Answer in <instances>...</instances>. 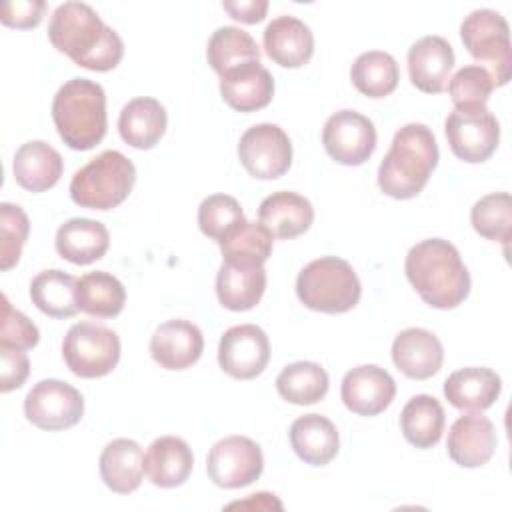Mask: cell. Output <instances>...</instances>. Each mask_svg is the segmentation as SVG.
<instances>
[{
    "mask_svg": "<svg viewBox=\"0 0 512 512\" xmlns=\"http://www.w3.org/2000/svg\"><path fill=\"white\" fill-rule=\"evenodd\" d=\"M48 40L76 66L108 72L124 56L122 38L102 22L98 12L84 2H64L56 6L48 24Z\"/></svg>",
    "mask_w": 512,
    "mask_h": 512,
    "instance_id": "obj_1",
    "label": "cell"
},
{
    "mask_svg": "<svg viewBox=\"0 0 512 512\" xmlns=\"http://www.w3.org/2000/svg\"><path fill=\"white\" fill-rule=\"evenodd\" d=\"M404 272L418 296L432 308L450 310L470 292V274L456 246L444 238L414 244L404 260Z\"/></svg>",
    "mask_w": 512,
    "mask_h": 512,
    "instance_id": "obj_2",
    "label": "cell"
},
{
    "mask_svg": "<svg viewBox=\"0 0 512 512\" xmlns=\"http://www.w3.org/2000/svg\"><path fill=\"white\" fill-rule=\"evenodd\" d=\"M438 164V144L426 124L410 122L396 130L390 150L378 166L380 190L396 200L422 192Z\"/></svg>",
    "mask_w": 512,
    "mask_h": 512,
    "instance_id": "obj_3",
    "label": "cell"
},
{
    "mask_svg": "<svg viewBox=\"0 0 512 512\" xmlns=\"http://www.w3.org/2000/svg\"><path fill=\"white\" fill-rule=\"evenodd\" d=\"M54 126L72 150H92L106 134V94L88 78H70L52 100Z\"/></svg>",
    "mask_w": 512,
    "mask_h": 512,
    "instance_id": "obj_4",
    "label": "cell"
},
{
    "mask_svg": "<svg viewBox=\"0 0 512 512\" xmlns=\"http://www.w3.org/2000/svg\"><path fill=\"white\" fill-rule=\"evenodd\" d=\"M298 300L316 312L342 314L352 310L362 294L354 268L338 256L308 262L296 278Z\"/></svg>",
    "mask_w": 512,
    "mask_h": 512,
    "instance_id": "obj_5",
    "label": "cell"
},
{
    "mask_svg": "<svg viewBox=\"0 0 512 512\" xmlns=\"http://www.w3.org/2000/svg\"><path fill=\"white\" fill-rule=\"evenodd\" d=\"M136 182V168L118 150H104L70 180V198L90 210H112L122 204Z\"/></svg>",
    "mask_w": 512,
    "mask_h": 512,
    "instance_id": "obj_6",
    "label": "cell"
},
{
    "mask_svg": "<svg viewBox=\"0 0 512 512\" xmlns=\"http://www.w3.org/2000/svg\"><path fill=\"white\" fill-rule=\"evenodd\" d=\"M460 38L468 54L484 64L494 86L508 84L512 76V46L506 18L490 8L472 10L460 24ZM478 64V66H480Z\"/></svg>",
    "mask_w": 512,
    "mask_h": 512,
    "instance_id": "obj_7",
    "label": "cell"
},
{
    "mask_svg": "<svg viewBox=\"0 0 512 512\" xmlns=\"http://www.w3.org/2000/svg\"><path fill=\"white\" fill-rule=\"evenodd\" d=\"M62 358L80 378H102L120 360V338L96 322H76L62 340Z\"/></svg>",
    "mask_w": 512,
    "mask_h": 512,
    "instance_id": "obj_8",
    "label": "cell"
},
{
    "mask_svg": "<svg viewBox=\"0 0 512 512\" xmlns=\"http://www.w3.org/2000/svg\"><path fill=\"white\" fill-rule=\"evenodd\" d=\"M446 140L456 158L478 164L488 160L500 140V124L486 108H454L444 122Z\"/></svg>",
    "mask_w": 512,
    "mask_h": 512,
    "instance_id": "obj_9",
    "label": "cell"
},
{
    "mask_svg": "<svg viewBox=\"0 0 512 512\" xmlns=\"http://www.w3.org/2000/svg\"><path fill=\"white\" fill-rule=\"evenodd\" d=\"M84 414L82 394L68 382L46 378L32 386L24 398V416L40 430L72 428Z\"/></svg>",
    "mask_w": 512,
    "mask_h": 512,
    "instance_id": "obj_10",
    "label": "cell"
},
{
    "mask_svg": "<svg viewBox=\"0 0 512 512\" xmlns=\"http://www.w3.org/2000/svg\"><path fill=\"white\" fill-rule=\"evenodd\" d=\"M238 158L252 178L274 180L288 172L292 164V144L278 124H254L240 136Z\"/></svg>",
    "mask_w": 512,
    "mask_h": 512,
    "instance_id": "obj_11",
    "label": "cell"
},
{
    "mask_svg": "<svg viewBox=\"0 0 512 512\" xmlns=\"http://www.w3.org/2000/svg\"><path fill=\"white\" fill-rule=\"evenodd\" d=\"M264 468L262 448L248 436L218 440L206 458L208 478L220 488H242L260 478Z\"/></svg>",
    "mask_w": 512,
    "mask_h": 512,
    "instance_id": "obj_12",
    "label": "cell"
},
{
    "mask_svg": "<svg viewBox=\"0 0 512 512\" xmlns=\"http://www.w3.org/2000/svg\"><path fill=\"white\" fill-rule=\"evenodd\" d=\"M322 144L334 162L360 166L376 148V128L368 116L356 110H338L324 124Z\"/></svg>",
    "mask_w": 512,
    "mask_h": 512,
    "instance_id": "obj_13",
    "label": "cell"
},
{
    "mask_svg": "<svg viewBox=\"0 0 512 512\" xmlns=\"http://www.w3.org/2000/svg\"><path fill=\"white\" fill-rule=\"evenodd\" d=\"M270 360V342L256 324L228 328L218 344L220 368L236 380H252L264 372Z\"/></svg>",
    "mask_w": 512,
    "mask_h": 512,
    "instance_id": "obj_14",
    "label": "cell"
},
{
    "mask_svg": "<svg viewBox=\"0 0 512 512\" xmlns=\"http://www.w3.org/2000/svg\"><path fill=\"white\" fill-rule=\"evenodd\" d=\"M340 396L350 412L358 416H376L392 404L396 382L384 368L362 364L344 374Z\"/></svg>",
    "mask_w": 512,
    "mask_h": 512,
    "instance_id": "obj_15",
    "label": "cell"
},
{
    "mask_svg": "<svg viewBox=\"0 0 512 512\" xmlns=\"http://www.w3.org/2000/svg\"><path fill=\"white\" fill-rule=\"evenodd\" d=\"M204 350L200 328L188 320L174 318L160 324L150 338V354L164 370H186L196 364Z\"/></svg>",
    "mask_w": 512,
    "mask_h": 512,
    "instance_id": "obj_16",
    "label": "cell"
},
{
    "mask_svg": "<svg viewBox=\"0 0 512 512\" xmlns=\"http://www.w3.org/2000/svg\"><path fill=\"white\" fill-rule=\"evenodd\" d=\"M454 66V50L442 36H422L408 50L410 82L426 94H440Z\"/></svg>",
    "mask_w": 512,
    "mask_h": 512,
    "instance_id": "obj_17",
    "label": "cell"
},
{
    "mask_svg": "<svg viewBox=\"0 0 512 512\" xmlns=\"http://www.w3.org/2000/svg\"><path fill=\"white\" fill-rule=\"evenodd\" d=\"M220 94L232 110L256 112L270 104L274 78L260 60H250L220 76Z\"/></svg>",
    "mask_w": 512,
    "mask_h": 512,
    "instance_id": "obj_18",
    "label": "cell"
},
{
    "mask_svg": "<svg viewBox=\"0 0 512 512\" xmlns=\"http://www.w3.org/2000/svg\"><path fill=\"white\" fill-rule=\"evenodd\" d=\"M448 456L462 468L486 464L496 450L494 424L482 414L460 416L448 432Z\"/></svg>",
    "mask_w": 512,
    "mask_h": 512,
    "instance_id": "obj_19",
    "label": "cell"
},
{
    "mask_svg": "<svg viewBox=\"0 0 512 512\" xmlns=\"http://www.w3.org/2000/svg\"><path fill=\"white\" fill-rule=\"evenodd\" d=\"M444 348L426 328H406L392 342V362L408 378L426 380L442 368Z\"/></svg>",
    "mask_w": 512,
    "mask_h": 512,
    "instance_id": "obj_20",
    "label": "cell"
},
{
    "mask_svg": "<svg viewBox=\"0 0 512 512\" xmlns=\"http://www.w3.org/2000/svg\"><path fill=\"white\" fill-rule=\"evenodd\" d=\"M266 54L282 68H300L314 54V34L296 16H278L264 28Z\"/></svg>",
    "mask_w": 512,
    "mask_h": 512,
    "instance_id": "obj_21",
    "label": "cell"
},
{
    "mask_svg": "<svg viewBox=\"0 0 512 512\" xmlns=\"http://www.w3.org/2000/svg\"><path fill=\"white\" fill-rule=\"evenodd\" d=\"M258 222L280 240L304 234L314 222V208L298 192L278 190L266 196L258 208Z\"/></svg>",
    "mask_w": 512,
    "mask_h": 512,
    "instance_id": "obj_22",
    "label": "cell"
},
{
    "mask_svg": "<svg viewBox=\"0 0 512 512\" xmlns=\"http://www.w3.org/2000/svg\"><path fill=\"white\" fill-rule=\"evenodd\" d=\"M500 376L484 366H470L452 372L444 382L446 400L458 410L482 412L500 396Z\"/></svg>",
    "mask_w": 512,
    "mask_h": 512,
    "instance_id": "obj_23",
    "label": "cell"
},
{
    "mask_svg": "<svg viewBox=\"0 0 512 512\" xmlns=\"http://www.w3.org/2000/svg\"><path fill=\"white\" fill-rule=\"evenodd\" d=\"M166 108L150 96H140L124 104L118 116L120 138L138 150L154 148L166 132Z\"/></svg>",
    "mask_w": 512,
    "mask_h": 512,
    "instance_id": "obj_24",
    "label": "cell"
},
{
    "mask_svg": "<svg viewBox=\"0 0 512 512\" xmlns=\"http://www.w3.org/2000/svg\"><path fill=\"white\" fill-rule=\"evenodd\" d=\"M194 466V456L186 440L178 436L156 438L144 454V470L158 488L182 486Z\"/></svg>",
    "mask_w": 512,
    "mask_h": 512,
    "instance_id": "obj_25",
    "label": "cell"
},
{
    "mask_svg": "<svg viewBox=\"0 0 512 512\" xmlns=\"http://www.w3.org/2000/svg\"><path fill=\"white\" fill-rule=\"evenodd\" d=\"M54 246L64 260L76 266H86L106 254L110 246V234L98 220L70 218L58 228Z\"/></svg>",
    "mask_w": 512,
    "mask_h": 512,
    "instance_id": "obj_26",
    "label": "cell"
},
{
    "mask_svg": "<svg viewBox=\"0 0 512 512\" xmlns=\"http://www.w3.org/2000/svg\"><path fill=\"white\" fill-rule=\"evenodd\" d=\"M100 476L116 494L138 490L144 478V450L136 440L116 438L108 442L100 454Z\"/></svg>",
    "mask_w": 512,
    "mask_h": 512,
    "instance_id": "obj_27",
    "label": "cell"
},
{
    "mask_svg": "<svg viewBox=\"0 0 512 512\" xmlns=\"http://www.w3.org/2000/svg\"><path fill=\"white\" fill-rule=\"evenodd\" d=\"M14 178L28 192H44L52 188L64 170L62 156L44 140H30L14 154Z\"/></svg>",
    "mask_w": 512,
    "mask_h": 512,
    "instance_id": "obj_28",
    "label": "cell"
},
{
    "mask_svg": "<svg viewBox=\"0 0 512 512\" xmlns=\"http://www.w3.org/2000/svg\"><path fill=\"white\" fill-rule=\"evenodd\" d=\"M290 444L300 460L310 466H326L340 448L338 430L322 414H304L290 426Z\"/></svg>",
    "mask_w": 512,
    "mask_h": 512,
    "instance_id": "obj_29",
    "label": "cell"
},
{
    "mask_svg": "<svg viewBox=\"0 0 512 512\" xmlns=\"http://www.w3.org/2000/svg\"><path fill=\"white\" fill-rule=\"evenodd\" d=\"M266 290V270L260 264L222 262L216 276V294L224 308L244 312L254 308Z\"/></svg>",
    "mask_w": 512,
    "mask_h": 512,
    "instance_id": "obj_30",
    "label": "cell"
},
{
    "mask_svg": "<svg viewBox=\"0 0 512 512\" xmlns=\"http://www.w3.org/2000/svg\"><path fill=\"white\" fill-rule=\"evenodd\" d=\"M444 408L430 394L412 396L400 412V430L404 438L416 448H432L440 442L444 432Z\"/></svg>",
    "mask_w": 512,
    "mask_h": 512,
    "instance_id": "obj_31",
    "label": "cell"
},
{
    "mask_svg": "<svg viewBox=\"0 0 512 512\" xmlns=\"http://www.w3.org/2000/svg\"><path fill=\"white\" fill-rule=\"evenodd\" d=\"M126 290L110 272L96 270L78 278L76 304L82 312L96 318H114L122 312Z\"/></svg>",
    "mask_w": 512,
    "mask_h": 512,
    "instance_id": "obj_32",
    "label": "cell"
},
{
    "mask_svg": "<svg viewBox=\"0 0 512 512\" xmlns=\"http://www.w3.org/2000/svg\"><path fill=\"white\" fill-rule=\"evenodd\" d=\"M76 284L72 274L62 270H42L30 282L32 304L52 318H70L80 308L76 304Z\"/></svg>",
    "mask_w": 512,
    "mask_h": 512,
    "instance_id": "obj_33",
    "label": "cell"
},
{
    "mask_svg": "<svg viewBox=\"0 0 512 512\" xmlns=\"http://www.w3.org/2000/svg\"><path fill=\"white\" fill-rule=\"evenodd\" d=\"M222 252V262L232 264H260L270 258L274 236L260 224L242 218L234 224L218 242Z\"/></svg>",
    "mask_w": 512,
    "mask_h": 512,
    "instance_id": "obj_34",
    "label": "cell"
},
{
    "mask_svg": "<svg viewBox=\"0 0 512 512\" xmlns=\"http://www.w3.org/2000/svg\"><path fill=\"white\" fill-rule=\"evenodd\" d=\"M350 80L356 86V90L364 96L384 98L392 94L398 86V62L394 60L392 54L382 50L362 52L350 68Z\"/></svg>",
    "mask_w": 512,
    "mask_h": 512,
    "instance_id": "obj_35",
    "label": "cell"
},
{
    "mask_svg": "<svg viewBox=\"0 0 512 512\" xmlns=\"http://www.w3.org/2000/svg\"><path fill=\"white\" fill-rule=\"evenodd\" d=\"M206 58L212 70L218 76H224L244 62L260 60V48L246 30L238 26H220L208 40Z\"/></svg>",
    "mask_w": 512,
    "mask_h": 512,
    "instance_id": "obj_36",
    "label": "cell"
},
{
    "mask_svg": "<svg viewBox=\"0 0 512 512\" xmlns=\"http://www.w3.org/2000/svg\"><path fill=\"white\" fill-rule=\"evenodd\" d=\"M328 384L330 382L326 370L320 364L308 360L288 364L276 378L278 394L286 402L298 406L320 402L328 392Z\"/></svg>",
    "mask_w": 512,
    "mask_h": 512,
    "instance_id": "obj_37",
    "label": "cell"
},
{
    "mask_svg": "<svg viewBox=\"0 0 512 512\" xmlns=\"http://www.w3.org/2000/svg\"><path fill=\"white\" fill-rule=\"evenodd\" d=\"M472 228L486 240L506 244L512 232V198L508 192H492L474 202Z\"/></svg>",
    "mask_w": 512,
    "mask_h": 512,
    "instance_id": "obj_38",
    "label": "cell"
},
{
    "mask_svg": "<svg viewBox=\"0 0 512 512\" xmlns=\"http://www.w3.org/2000/svg\"><path fill=\"white\" fill-rule=\"evenodd\" d=\"M492 90H494V82L490 74L478 64L462 66L448 82V92L454 108L486 106Z\"/></svg>",
    "mask_w": 512,
    "mask_h": 512,
    "instance_id": "obj_39",
    "label": "cell"
},
{
    "mask_svg": "<svg viewBox=\"0 0 512 512\" xmlns=\"http://www.w3.org/2000/svg\"><path fill=\"white\" fill-rule=\"evenodd\" d=\"M244 218L242 206L234 196L212 194L198 206V226L204 236L220 242L222 236Z\"/></svg>",
    "mask_w": 512,
    "mask_h": 512,
    "instance_id": "obj_40",
    "label": "cell"
},
{
    "mask_svg": "<svg viewBox=\"0 0 512 512\" xmlns=\"http://www.w3.org/2000/svg\"><path fill=\"white\" fill-rule=\"evenodd\" d=\"M30 232L26 212L10 202L0 204V268L10 270L18 264L22 246Z\"/></svg>",
    "mask_w": 512,
    "mask_h": 512,
    "instance_id": "obj_41",
    "label": "cell"
},
{
    "mask_svg": "<svg viewBox=\"0 0 512 512\" xmlns=\"http://www.w3.org/2000/svg\"><path fill=\"white\" fill-rule=\"evenodd\" d=\"M40 332L36 324L26 318L20 310H16L8 296L2 294V328H0V346L30 350L38 344Z\"/></svg>",
    "mask_w": 512,
    "mask_h": 512,
    "instance_id": "obj_42",
    "label": "cell"
},
{
    "mask_svg": "<svg viewBox=\"0 0 512 512\" xmlns=\"http://www.w3.org/2000/svg\"><path fill=\"white\" fill-rule=\"evenodd\" d=\"M46 12L44 0H12L0 6V20L8 28H34Z\"/></svg>",
    "mask_w": 512,
    "mask_h": 512,
    "instance_id": "obj_43",
    "label": "cell"
},
{
    "mask_svg": "<svg viewBox=\"0 0 512 512\" xmlns=\"http://www.w3.org/2000/svg\"><path fill=\"white\" fill-rule=\"evenodd\" d=\"M0 360H2V376H0V392L16 390L24 384L30 374V360L26 352L16 348L0 346Z\"/></svg>",
    "mask_w": 512,
    "mask_h": 512,
    "instance_id": "obj_44",
    "label": "cell"
},
{
    "mask_svg": "<svg viewBox=\"0 0 512 512\" xmlns=\"http://www.w3.org/2000/svg\"><path fill=\"white\" fill-rule=\"evenodd\" d=\"M222 8L230 14V18L244 22V24H256L262 22L268 12L266 0H224Z\"/></svg>",
    "mask_w": 512,
    "mask_h": 512,
    "instance_id": "obj_45",
    "label": "cell"
},
{
    "mask_svg": "<svg viewBox=\"0 0 512 512\" xmlns=\"http://www.w3.org/2000/svg\"><path fill=\"white\" fill-rule=\"evenodd\" d=\"M226 508H256V510H282V502L270 492L252 494L248 500L230 502Z\"/></svg>",
    "mask_w": 512,
    "mask_h": 512,
    "instance_id": "obj_46",
    "label": "cell"
}]
</instances>
